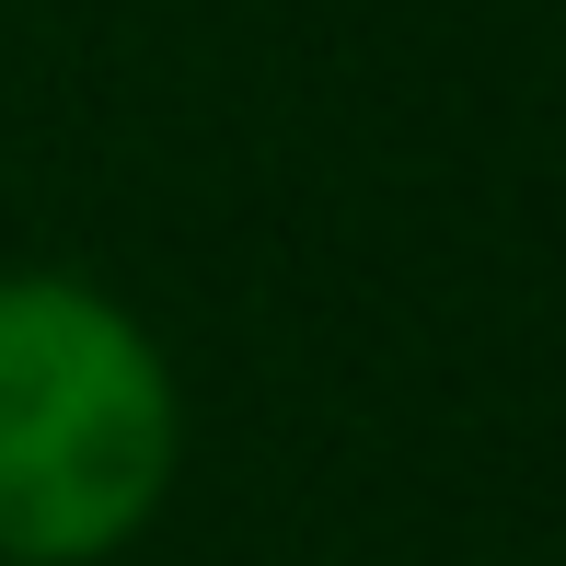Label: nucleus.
Returning <instances> with one entry per match:
<instances>
[{
  "label": "nucleus",
  "instance_id": "f257e3e1",
  "mask_svg": "<svg viewBox=\"0 0 566 566\" xmlns=\"http://www.w3.org/2000/svg\"><path fill=\"white\" fill-rule=\"evenodd\" d=\"M186 474L174 358L70 266L0 277V566H105Z\"/></svg>",
  "mask_w": 566,
  "mask_h": 566
}]
</instances>
